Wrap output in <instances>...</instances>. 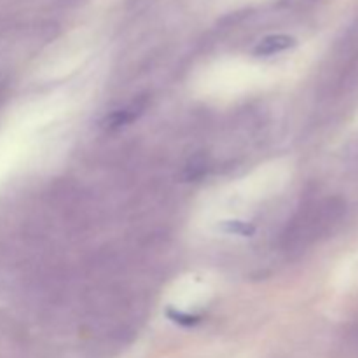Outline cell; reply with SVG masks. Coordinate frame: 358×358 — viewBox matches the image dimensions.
Instances as JSON below:
<instances>
[{"label": "cell", "mask_w": 358, "mask_h": 358, "mask_svg": "<svg viewBox=\"0 0 358 358\" xmlns=\"http://www.w3.org/2000/svg\"><path fill=\"white\" fill-rule=\"evenodd\" d=\"M296 45V38L290 37V35H269V37L262 38L257 45H255V55L257 56H271L276 52L287 51V49L294 48Z\"/></svg>", "instance_id": "obj_1"}, {"label": "cell", "mask_w": 358, "mask_h": 358, "mask_svg": "<svg viewBox=\"0 0 358 358\" xmlns=\"http://www.w3.org/2000/svg\"><path fill=\"white\" fill-rule=\"evenodd\" d=\"M143 108H145V101H135V103H131L129 107L114 112V114L108 115L107 121H105L107 122V128H119V126H124L128 124V122L135 121V119L142 114Z\"/></svg>", "instance_id": "obj_2"}, {"label": "cell", "mask_w": 358, "mask_h": 358, "mask_svg": "<svg viewBox=\"0 0 358 358\" xmlns=\"http://www.w3.org/2000/svg\"><path fill=\"white\" fill-rule=\"evenodd\" d=\"M220 229L226 231L229 234H238V236H252L255 233V227L248 222H241V220H229L220 226Z\"/></svg>", "instance_id": "obj_3"}, {"label": "cell", "mask_w": 358, "mask_h": 358, "mask_svg": "<svg viewBox=\"0 0 358 358\" xmlns=\"http://www.w3.org/2000/svg\"><path fill=\"white\" fill-rule=\"evenodd\" d=\"M166 317L170 318L171 322H175V324L184 325V327H192V325L199 324V320H201V318H199V317H194V315L182 313V311H177V310H168L166 311Z\"/></svg>", "instance_id": "obj_4"}]
</instances>
